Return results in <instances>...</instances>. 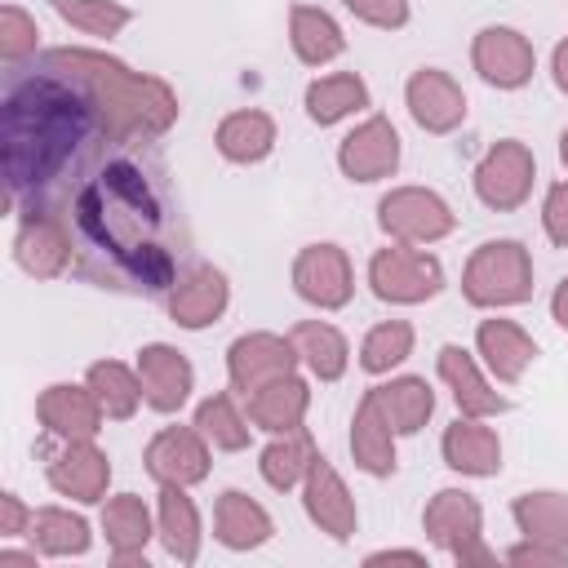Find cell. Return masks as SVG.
Segmentation results:
<instances>
[{"mask_svg": "<svg viewBox=\"0 0 568 568\" xmlns=\"http://www.w3.org/2000/svg\"><path fill=\"white\" fill-rule=\"evenodd\" d=\"M93 120L98 111L80 84L53 71L22 80L0 111V173L9 200L53 182L71 164L75 146L93 133Z\"/></svg>", "mask_w": 568, "mask_h": 568, "instance_id": "cell-1", "label": "cell"}, {"mask_svg": "<svg viewBox=\"0 0 568 568\" xmlns=\"http://www.w3.org/2000/svg\"><path fill=\"white\" fill-rule=\"evenodd\" d=\"M75 222L93 248L111 253L138 288H169L173 266L155 244L160 204L133 164H106L75 200Z\"/></svg>", "mask_w": 568, "mask_h": 568, "instance_id": "cell-2", "label": "cell"}, {"mask_svg": "<svg viewBox=\"0 0 568 568\" xmlns=\"http://www.w3.org/2000/svg\"><path fill=\"white\" fill-rule=\"evenodd\" d=\"M44 71L80 84L98 111V124L115 138H133V133L155 138L178 120V93L160 75H142L98 49H49Z\"/></svg>", "mask_w": 568, "mask_h": 568, "instance_id": "cell-3", "label": "cell"}, {"mask_svg": "<svg viewBox=\"0 0 568 568\" xmlns=\"http://www.w3.org/2000/svg\"><path fill=\"white\" fill-rule=\"evenodd\" d=\"M462 297L479 311L519 306L532 297V253L519 240H484L462 271Z\"/></svg>", "mask_w": 568, "mask_h": 568, "instance_id": "cell-4", "label": "cell"}, {"mask_svg": "<svg viewBox=\"0 0 568 568\" xmlns=\"http://www.w3.org/2000/svg\"><path fill=\"white\" fill-rule=\"evenodd\" d=\"M368 288H373V297H382L390 306H417L444 288V266L435 253L390 240L386 248H377L368 257Z\"/></svg>", "mask_w": 568, "mask_h": 568, "instance_id": "cell-5", "label": "cell"}, {"mask_svg": "<svg viewBox=\"0 0 568 568\" xmlns=\"http://www.w3.org/2000/svg\"><path fill=\"white\" fill-rule=\"evenodd\" d=\"M422 532L457 564H493V550L484 546V506L466 488H439L422 510Z\"/></svg>", "mask_w": 568, "mask_h": 568, "instance_id": "cell-6", "label": "cell"}, {"mask_svg": "<svg viewBox=\"0 0 568 568\" xmlns=\"http://www.w3.org/2000/svg\"><path fill=\"white\" fill-rule=\"evenodd\" d=\"M377 226L395 240V244H435L444 235H453L457 213L448 209V200L430 186H395L377 200Z\"/></svg>", "mask_w": 568, "mask_h": 568, "instance_id": "cell-7", "label": "cell"}, {"mask_svg": "<svg viewBox=\"0 0 568 568\" xmlns=\"http://www.w3.org/2000/svg\"><path fill=\"white\" fill-rule=\"evenodd\" d=\"M532 178H537V155L519 138H501L475 164V195L493 213H515L532 195Z\"/></svg>", "mask_w": 568, "mask_h": 568, "instance_id": "cell-8", "label": "cell"}, {"mask_svg": "<svg viewBox=\"0 0 568 568\" xmlns=\"http://www.w3.org/2000/svg\"><path fill=\"white\" fill-rule=\"evenodd\" d=\"M293 288L315 311H342L355 297V271L342 244H306L293 257Z\"/></svg>", "mask_w": 568, "mask_h": 568, "instance_id": "cell-9", "label": "cell"}, {"mask_svg": "<svg viewBox=\"0 0 568 568\" xmlns=\"http://www.w3.org/2000/svg\"><path fill=\"white\" fill-rule=\"evenodd\" d=\"M297 364H302V355H297L293 337H280V333H244L226 351V377H231V390H240V395H253L266 382L288 377Z\"/></svg>", "mask_w": 568, "mask_h": 568, "instance_id": "cell-10", "label": "cell"}, {"mask_svg": "<svg viewBox=\"0 0 568 568\" xmlns=\"http://www.w3.org/2000/svg\"><path fill=\"white\" fill-rule=\"evenodd\" d=\"M470 67L479 71L484 84L493 89H524L537 71V53H532V40L515 27H484L475 31L470 40Z\"/></svg>", "mask_w": 568, "mask_h": 568, "instance_id": "cell-11", "label": "cell"}, {"mask_svg": "<svg viewBox=\"0 0 568 568\" xmlns=\"http://www.w3.org/2000/svg\"><path fill=\"white\" fill-rule=\"evenodd\" d=\"M399 155H404V146H399V133H395V124L386 115L359 120L337 142V169L351 182H382V178H390L399 169Z\"/></svg>", "mask_w": 568, "mask_h": 568, "instance_id": "cell-12", "label": "cell"}, {"mask_svg": "<svg viewBox=\"0 0 568 568\" xmlns=\"http://www.w3.org/2000/svg\"><path fill=\"white\" fill-rule=\"evenodd\" d=\"M209 439L200 435V426L191 422V426H164V430H155L151 435V444H146V470H151V479L155 484H182V488H191V484H204L209 479Z\"/></svg>", "mask_w": 568, "mask_h": 568, "instance_id": "cell-13", "label": "cell"}, {"mask_svg": "<svg viewBox=\"0 0 568 568\" xmlns=\"http://www.w3.org/2000/svg\"><path fill=\"white\" fill-rule=\"evenodd\" d=\"M302 506H306V519L320 532H328L333 541H351L355 528H359V510H355V497H351L346 479L320 453H315V462L302 479Z\"/></svg>", "mask_w": 568, "mask_h": 568, "instance_id": "cell-14", "label": "cell"}, {"mask_svg": "<svg viewBox=\"0 0 568 568\" xmlns=\"http://www.w3.org/2000/svg\"><path fill=\"white\" fill-rule=\"evenodd\" d=\"M404 106L417 129L426 133H453L466 120V93L462 84L439 67H417L404 84Z\"/></svg>", "mask_w": 568, "mask_h": 568, "instance_id": "cell-15", "label": "cell"}, {"mask_svg": "<svg viewBox=\"0 0 568 568\" xmlns=\"http://www.w3.org/2000/svg\"><path fill=\"white\" fill-rule=\"evenodd\" d=\"M435 368H439V382L453 390V404H457L462 417H484V422H488V417H501V413L510 408L506 395L493 390L488 368H479V359H475L466 346H457V342L439 346Z\"/></svg>", "mask_w": 568, "mask_h": 568, "instance_id": "cell-16", "label": "cell"}, {"mask_svg": "<svg viewBox=\"0 0 568 568\" xmlns=\"http://www.w3.org/2000/svg\"><path fill=\"white\" fill-rule=\"evenodd\" d=\"M36 417L62 444L67 439H93L102 430V422H106V413H102V404H98V395H93L89 382L84 386H75V382L44 386L40 399H36Z\"/></svg>", "mask_w": 568, "mask_h": 568, "instance_id": "cell-17", "label": "cell"}, {"mask_svg": "<svg viewBox=\"0 0 568 568\" xmlns=\"http://www.w3.org/2000/svg\"><path fill=\"white\" fill-rule=\"evenodd\" d=\"M13 262L36 275V280H53L71 266V231L62 217L44 213V209H31L13 235Z\"/></svg>", "mask_w": 568, "mask_h": 568, "instance_id": "cell-18", "label": "cell"}, {"mask_svg": "<svg viewBox=\"0 0 568 568\" xmlns=\"http://www.w3.org/2000/svg\"><path fill=\"white\" fill-rule=\"evenodd\" d=\"M138 377H142V395H146V408L155 413H178L186 399H191V386H195V368L191 359L169 346V342H151L138 351Z\"/></svg>", "mask_w": 568, "mask_h": 568, "instance_id": "cell-19", "label": "cell"}, {"mask_svg": "<svg viewBox=\"0 0 568 568\" xmlns=\"http://www.w3.org/2000/svg\"><path fill=\"white\" fill-rule=\"evenodd\" d=\"M106 484H111V462L93 439H67L62 453L49 462V488L80 506L102 501Z\"/></svg>", "mask_w": 568, "mask_h": 568, "instance_id": "cell-20", "label": "cell"}, {"mask_svg": "<svg viewBox=\"0 0 568 568\" xmlns=\"http://www.w3.org/2000/svg\"><path fill=\"white\" fill-rule=\"evenodd\" d=\"M231 306V284L217 266H195L169 288V320L178 328H209L226 315Z\"/></svg>", "mask_w": 568, "mask_h": 568, "instance_id": "cell-21", "label": "cell"}, {"mask_svg": "<svg viewBox=\"0 0 568 568\" xmlns=\"http://www.w3.org/2000/svg\"><path fill=\"white\" fill-rule=\"evenodd\" d=\"M475 355L501 386H515L524 377V368L537 359V342L524 324L493 315V320H479V328H475Z\"/></svg>", "mask_w": 568, "mask_h": 568, "instance_id": "cell-22", "label": "cell"}, {"mask_svg": "<svg viewBox=\"0 0 568 568\" xmlns=\"http://www.w3.org/2000/svg\"><path fill=\"white\" fill-rule=\"evenodd\" d=\"M439 453L448 470L470 479H488L501 470V439L493 426H484V417H457L453 426H444Z\"/></svg>", "mask_w": 568, "mask_h": 568, "instance_id": "cell-23", "label": "cell"}, {"mask_svg": "<svg viewBox=\"0 0 568 568\" xmlns=\"http://www.w3.org/2000/svg\"><path fill=\"white\" fill-rule=\"evenodd\" d=\"M351 457L373 479H386L395 470V426L382 413L373 386L364 390V399L355 404V417H351Z\"/></svg>", "mask_w": 568, "mask_h": 568, "instance_id": "cell-24", "label": "cell"}, {"mask_svg": "<svg viewBox=\"0 0 568 568\" xmlns=\"http://www.w3.org/2000/svg\"><path fill=\"white\" fill-rule=\"evenodd\" d=\"M248 399V422L253 430H266V435H288V430H302L306 422V408H311V386L288 373L280 382H266L262 390L244 395Z\"/></svg>", "mask_w": 568, "mask_h": 568, "instance_id": "cell-25", "label": "cell"}, {"mask_svg": "<svg viewBox=\"0 0 568 568\" xmlns=\"http://www.w3.org/2000/svg\"><path fill=\"white\" fill-rule=\"evenodd\" d=\"M102 537L115 555V564H133L146 555V541L155 537V515L138 493H115L102 506Z\"/></svg>", "mask_w": 568, "mask_h": 568, "instance_id": "cell-26", "label": "cell"}, {"mask_svg": "<svg viewBox=\"0 0 568 568\" xmlns=\"http://www.w3.org/2000/svg\"><path fill=\"white\" fill-rule=\"evenodd\" d=\"M275 532L271 515L262 501H253L248 493L240 488H226L217 493V506H213V537L226 546V550H257L266 546Z\"/></svg>", "mask_w": 568, "mask_h": 568, "instance_id": "cell-27", "label": "cell"}, {"mask_svg": "<svg viewBox=\"0 0 568 568\" xmlns=\"http://www.w3.org/2000/svg\"><path fill=\"white\" fill-rule=\"evenodd\" d=\"M155 537L169 550V559L178 564H195L200 559V510L186 497L182 484H160V506H155Z\"/></svg>", "mask_w": 568, "mask_h": 568, "instance_id": "cell-28", "label": "cell"}, {"mask_svg": "<svg viewBox=\"0 0 568 568\" xmlns=\"http://www.w3.org/2000/svg\"><path fill=\"white\" fill-rule=\"evenodd\" d=\"M288 44H293L297 62H306V67H328L333 58L346 53V36H342L337 18L324 13L320 4H293L288 9Z\"/></svg>", "mask_w": 568, "mask_h": 568, "instance_id": "cell-29", "label": "cell"}, {"mask_svg": "<svg viewBox=\"0 0 568 568\" xmlns=\"http://www.w3.org/2000/svg\"><path fill=\"white\" fill-rule=\"evenodd\" d=\"M368 102H373V98H368V84H364L355 71L320 75V80H311V84H306V93H302L306 120H311V124H320V129H328V124H337V120H346V115L364 111Z\"/></svg>", "mask_w": 568, "mask_h": 568, "instance_id": "cell-30", "label": "cell"}, {"mask_svg": "<svg viewBox=\"0 0 568 568\" xmlns=\"http://www.w3.org/2000/svg\"><path fill=\"white\" fill-rule=\"evenodd\" d=\"M213 142H217V155L222 160H231V164H257V160H266L275 151V120L266 111H253V106L231 111L217 124Z\"/></svg>", "mask_w": 568, "mask_h": 568, "instance_id": "cell-31", "label": "cell"}, {"mask_svg": "<svg viewBox=\"0 0 568 568\" xmlns=\"http://www.w3.org/2000/svg\"><path fill=\"white\" fill-rule=\"evenodd\" d=\"M288 337H293L302 364L311 368V377H320V382H337V377L346 373V364H351V346H346V337H342L328 320H302V324H293Z\"/></svg>", "mask_w": 568, "mask_h": 568, "instance_id": "cell-32", "label": "cell"}, {"mask_svg": "<svg viewBox=\"0 0 568 568\" xmlns=\"http://www.w3.org/2000/svg\"><path fill=\"white\" fill-rule=\"evenodd\" d=\"M84 382L93 386V395H98V404H102V413H106L111 422H129V417L146 404L138 368H129V364H120V359H98V364H89Z\"/></svg>", "mask_w": 568, "mask_h": 568, "instance_id": "cell-33", "label": "cell"}, {"mask_svg": "<svg viewBox=\"0 0 568 568\" xmlns=\"http://www.w3.org/2000/svg\"><path fill=\"white\" fill-rule=\"evenodd\" d=\"M373 390H377V404L390 417L395 435H417L435 413V390L426 377H390Z\"/></svg>", "mask_w": 568, "mask_h": 568, "instance_id": "cell-34", "label": "cell"}, {"mask_svg": "<svg viewBox=\"0 0 568 568\" xmlns=\"http://www.w3.org/2000/svg\"><path fill=\"white\" fill-rule=\"evenodd\" d=\"M510 519L524 537H537V541H550V546H568V493H550V488H537V493H519L515 506H510Z\"/></svg>", "mask_w": 568, "mask_h": 568, "instance_id": "cell-35", "label": "cell"}, {"mask_svg": "<svg viewBox=\"0 0 568 568\" xmlns=\"http://www.w3.org/2000/svg\"><path fill=\"white\" fill-rule=\"evenodd\" d=\"M27 537H31V546H36L40 555H49V559L84 555V550H89V541H93L89 524H84L80 515H71L67 506H44V510H36V515H31Z\"/></svg>", "mask_w": 568, "mask_h": 568, "instance_id": "cell-36", "label": "cell"}, {"mask_svg": "<svg viewBox=\"0 0 568 568\" xmlns=\"http://www.w3.org/2000/svg\"><path fill=\"white\" fill-rule=\"evenodd\" d=\"M315 462V444L306 430H288V435H275L266 448H262V479L275 488V493H288V488H302L306 470Z\"/></svg>", "mask_w": 568, "mask_h": 568, "instance_id": "cell-37", "label": "cell"}, {"mask_svg": "<svg viewBox=\"0 0 568 568\" xmlns=\"http://www.w3.org/2000/svg\"><path fill=\"white\" fill-rule=\"evenodd\" d=\"M195 426H200V435H204L213 448H222V453H240V448H248V430H253L248 413H240L235 399H231L226 390L200 399V408H195Z\"/></svg>", "mask_w": 568, "mask_h": 568, "instance_id": "cell-38", "label": "cell"}, {"mask_svg": "<svg viewBox=\"0 0 568 568\" xmlns=\"http://www.w3.org/2000/svg\"><path fill=\"white\" fill-rule=\"evenodd\" d=\"M413 337L417 333H413L408 320H382V324H373L364 333V342H359V368L373 373V377L399 368L413 355Z\"/></svg>", "mask_w": 568, "mask_h": 568, "instance_id": "cell-39", "label": "cell"}, {"mask_svg": "<svg viewBox=\"0 0 568 568\" xmlns=\"http://www.w3.org/2000/svg\"><path fill=\"white\" fill-rule=\"evenodd\" d=\"M49 4L67 27H75L84 36H98V40H111L133 22V9L120 4V0H49Z\"/></svg>", "mask_w": 568, "mask_h": 568, "instance_id": "cell-40", "label": "cell"}, {"mask_svg": "<svg viewBox=\"0 0 568 568\" xmlns=\"http://www.w3.org/2000/svg\"><path fill=\"white\" fill-rule=\"evenodd\" d=\"M40 44V27L27 9L18 4H0V58L4 62H27Z\"/></svg>", "mask_w": 568, "mask_h": 568, "instance_id": "cell-41", "label": "cell"}, {"mask_svg": "<svg viewBox=\"0 0 568 568\" xmlns=\"http://www.w3.org/2000/svg\"><path fill=\"white\" fill-rule=\"evenodd\" d=\"M342 4H346V13H355L364 27H377V31H399V27H408V18H413L408 0H342Z\"/></svg>", "mask_w": 568, "mask_h": 568, "instance_id": "cell-42", "label": "cell"}, {"mask_svg": "<svg viewBox=\"0 0 568 568\" xmlns=\"http://www.w3.org/2000/svg\"><path fill=\"white\" fill-rule=\"evenodd\" d=\"M541 231L550 244L568 248V178H559L541 200Z\"/></svg>", "mask_w": 568, "mask_h": 568, "instance_id": "cell-43", "label": "cell"}, {"mask_svg": "<svg viewBox=\"0 0 568 568\" xmlns=\"http://www.w3.org/2000/svg\"><path fill=\"white\" fill-rule=\"evenodd\" d=\"M510 564H532V568H564L568 564V546H550V541H537V537H524L519 546L506 550Z\"/></svg>", "mask_w": 568, "mask_h": 568, "instance_id": "cell-44", "label": "cell"}, {"mask_svg": "<svg viewBox=\"0 0 568 568\" xmlns=\"http://www.w3.org/2000/svg\"><path fill=\"white\" fill-rule=\"evenodd\" d=\"M31 515L36 510H27L18 493H0V537H22L31 528Z\"/></svg>", "mask_w": 568, "mask_h": 568, "instance_id": "cell-45", "label": "cell"}, {"mask_svg": "<svg viewBox=\"0 0 568 568\" xmlns=\"http://www.w3.org/2000/svg\"><path fill=\"white\" fill-rule=\"evenodd\" d=\"M550 320L568 333V275L555 284V293H550Z\"/></svg>", "mask_w": 568, "mask_h": 568, "instance_id": "cell-46", "label": "cell"}, {"mask_svg": "<svg viewBox=\"0 0 568 568\" xmlns=\"http://www.w3.org/2000/svg\"><path fill=\"white\" fill-rule=\"evenodd\" d=\"M550 75H555V84H559V93H568V36L555 44V53H550Z\"/></svg>", "mask_w": 568, "mask_h": 568, "instance_id": "cell-47", "label": "cell"}, {"mask_svg": "<svg viewBox=\"0 0 568 568\" xmlns=\"http://www.w3.org/2000/svg\"><path fill=\"white\" fill-rule=\"evenodd\" d=\"M364 564H426L422 550H373Z\"/></svg>", "mask_w": 568, "mask_h": 568, "instance_id": "cell-48", "label": "cell"}, {"mask_svg": "<svg viewBox=\"0 0 568 568\" xmlns=\"http://www.w3.org/2000/svg\"><path fill=\"white\" fill-rule=\"evenodd\" d=\"M36 546L31 550H0V568H36Z\"/></svg>", "mask_w": 568, "mask_h": 568, "instance_id": "cell-49", "label": "cell"}, {"mask_svg": "<svg viewBox=\"0 0 568 568\" xmlns=\"http://www.w3.org/2000/svg\"><path fill=\"white\" fill-rule=\"evenodd\" d=\"M559 160H564V169H568V129L559 133Z\"/></svg>", "mask_w": 568, "mask_h": 568, "instance_id": "cell-50", "label": "cell"}]
</instances>
